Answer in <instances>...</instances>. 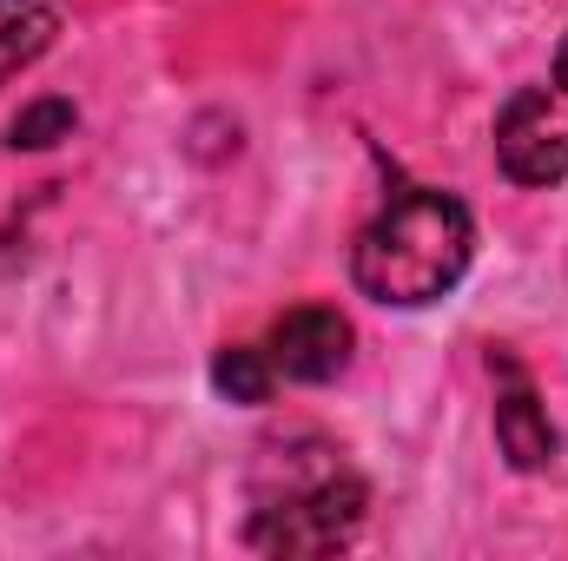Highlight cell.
<instances>
[{
  "mask_svg": "<svg viewBox=\"0 0 568 561\" xmlns=\"http://www.w3.org/2000/svg\"><path fill=\"white\" fill-rule=\"evenodd\" d=\"M469 258H476L469 212L436 185H410L357 232L351 278L364 297H377L390 310H424L463 284Z\"/></svg>",
  "mask_w": 568,
  "mask_h": 561,
  "instance_id": "6da1fadb",
  "label": "cell"
},
{
  "mask_svg": "<svg viewBox=\"0 0 568 561\" xmlns=\"http://www.w3.org/2000/svg\"><path fill=\"white\" fill-rule=\"evenodd\" d=\"M357 522H364V482L337 462V449H324L317 469H304L291 456L284 489H258L252 549H265V555H331L357 536Z\"/></svg>",
  "mask_w": 568,
  "mask_h": 561,
  "instance_id": "7a4b0ae2",
  "label": "cell"
},
{
  "mask_svg": "<svg viewBox=\"0 0 568 561\" xmlns=\"http://www.w3.org/2000/svg\"><path fill=\"white\" fill-rule=\"evenodd\" d=\"M496 165L516 185H562L568 178V80L523 86L496 120Z\"/></svg>",
  "mask_w": 568,
  "mask_h": 561,
  "instance_id": "3957f363",
  "label": "cell"
},
{
  "mask_svg": "<svg viewBox=\"0 0 568 561\" xmlns=\"http://www.w3.org/2000/svg\"><path fill=\"white\" fill-rule=\"evenodd\" d=\"M351 344H357V337H351V317H344V310L304 304V310H284L278 324H272L265 357H272V370L291 377V384H331V377H344Z\"/></svg>",
  "mask_w": 568,
  "mask_h": 561,
  "instance_id": "277c9868",
  "label": "cell"
},
{
  "mask_svg": "<svg viewBox=\"0 0 568 561\" xmlns=\"http://www.w3.org/2000/svg\"><path fill=\"white\" fill-rule=\"evenodd\" d=\"M489 370L503 377V397H496V442H503V456H509L516 469H549V462H556V429L542 417L529 377L516 370V357H496Z\"/></svg>",
  "mask_w": 568,
  "mask_h": 561,
  "instance_id": "5b68a950",
  "label": "cell"
},
{
  "mask_svg": "<svg viewBox=\"0 0 568 561\" xmlns=\"http://www.w3.org/2000/svg\"><path fill=\"white\" fill-rule=\"evenodd\" d=\"M60 33V7L53 0H0V86L13 73H27Z\"/></svg>",
  "mask_w": 568,
  "mask_h": 561,
  "instance_id": "8992f818",
  "label": "cell"
},
{
  "mask_svg": "<svg viewBox=\"0 0 568 561\" xmlns=\"http://www.w3.org/2000/svg\"><path fill=\"white\" fill-rule=\"evenodd\" d=\"M272 384H278V370H272V357L252 350V344H232V350L212 357V390H219L225 404H265Z\"/></svg>",
  "mask_w": 568,
  "mask_h": 561,
  "instance_id": "52a82bcc",
  "label": "cell"
},
{
  "mask_svg": "<svg viewBox=\"0 0 568 561\" xmlns=\"http://www.w3.org/2000/svg\"><path fill=\"white\" fill-rule=\"evenodd\" d=\"M73 140V106L67 100H33L20 120H13V133H7V145H20V152H47V145Z\"/></svg>",
  "mask_w": 568,
  "mask_h": 561,
  "instance_id": "ba28073f",
  "label": "cell"
},
{
  "mask_svg": "<svg viewBox=\"0 0 568 561\" xmlns=\"http://www.w3.org/2000/svg\"><path fill=\"white\" fill-rule=\"evenodd\" d=\"M556 80H568V40H562V53H556Z\"/></svg>",
  "mask_w": 568,
  "mask_h": 561,
  "instance_id": "9c48e42d",
  "label": "cell"
}]
</instances>
